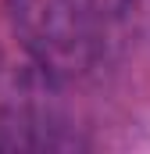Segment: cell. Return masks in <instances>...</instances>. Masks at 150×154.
<instances>
[{
	"label": "cell",
	"instance_id": "cell-1",
	"mask_svg": "<svg viewBox=\"0 0 150 154\" xmlns=\"http://www.w3.org/2000/svg\"><path fill=\"white\" fill-rule=\"evenodd\" d=\"M11 22L22 50L54 79L89 72L104 47L97 0H11Z\"/></svg>",
	"mask_w": 150,
	"mask_h": 154
},
{
	"label": "cell",
	"instance_id": "cell-2",
	"mask_svg": "<svg viewBox=\"0 0 150 154\" xmlns=\"http://www.w3.org/2000/svg\"><path fill=\"white\" fill-rule=\"evenodd\" d=\"M54 79L22 50V61L0 57V151H57L72 147L57 108Z\"/></svg>",
	"mask_w": 150,
	"mask_h": 154
}]
</instances>
